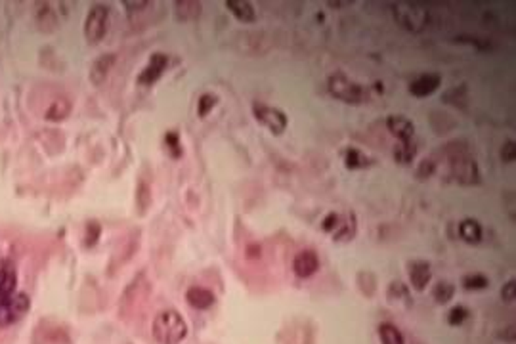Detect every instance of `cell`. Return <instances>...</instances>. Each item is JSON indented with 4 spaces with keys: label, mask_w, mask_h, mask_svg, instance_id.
<instances>
[{
    "label": "cell",
    "mask_w": 516,
    "mask_h": 344,
    "mask_svg": "<svg viewBox=\"0 0 516 344\" xmlns=\"http://www.w3.org/2000/svg\"><path fill=\"white\" fill-rule=\"evenodd\" d=\"M371 165V159L361 153L360 149L350 148L344 151V167L350 168V170H360V168H365Z\"/></svg>",
    "instance_id": "obj_20"
},
{
    "label": "cell",
    "mask_w": 516,
    "mask_h": 344,
    "mask_svg": "<svg viewBox=\"0 0 516 344\" xmlns=\"http://www.w3.org/2000/svg\"><path fill=\"white\" fill-rule=\"evenodd\" d=\"M501 297L503 300H507V302H513L516 298V281L515 279H511L508 283H505V287L501 289Z\"/></svg>",
    "instance_id": "obj_34"
},
{
    "label": "cell",
    "mask_w": 516,
    "mask_h": 344,
    "mask_svg": "<svg viewBox=\"0 0 516 344\" xmlns=\"http://www.w3.org/2000/svg\"><path fill=\"white\" fill-rule=\"evenodd\" d=\"M100 232H102V228H100V224H88L86 226V247H92L98 241V237H100Z\"/></svg>",
    "instance_id": "obj_30"
},
{
    "label": "cell",
    "mask_w": 516,
    "mask_h": 344,
    "mask_svg": "<svg viewBox=\"0 0 516 344\" xmlns=\"http://www.w3.org/2000/svg\"><path fill=\"white\" fill-rule=\"evenodd\" d=\"M459 235L463 241L467 243H478L482 239V226L474 218H467L459 224Z\"/></svg>",
    "instance_id": "obj_19"
},
{
    "label": "cell",
    "mask_w": 516,
    "mask_h": 344,
    "mask_svg": "<svg viewBox=\"0 0 516 344\" xmlns=\"http://www.w3.org/2000/svg\"><path fill=\"white\" fill-rule=\"evenodd\" d=\"M16 283H18V276L12 268V264L8 261L0 262V302L16 293Z\"/></svg>",
    "instance_id": "obj_13"
},
{
    "label": "cell",
    "mask_w": 516,
    "mask_h": 344,
    "mask_svg": "<svg viewBox=\"0 0 516 344\" xmlns=\"http://www.w3.org/2000/svg\"><path fill=\"white\" fill-rule=\"evenodd\" d=\"M31 300L25 293H14L12 297L0 302V327H8L25 316Z\"/></svg>",
    "instance_id": "obj_5"
},
{
    "label": "cell",
    "mask_w": 516,
    "mask_h": 344,
    "mask_svg": "<svg viewBox=\"0 0 516 344\" xmlns=\"http://www.w3.org/2000/svg\"><path fill=\"white\" fill-rule=\"evenodd\" d=\"M253 113H255V119L274 134H281L287 129V115L277 107H272L266 103H255Z\"/></svg>",
    "instance_id": "obj_7"
},
{
    "label": "cell",
    "mask_w": 516,
    "mask_h": 344,
    "mask_svg": "<svg viewBox=\"0 0 516 344\" xmlns=\"http://www.w3.org/2000/svg\"><path fill=\"white\" fill-rule=\"evenodd\" d=\"M166 66H168V56L166 54H153L151 59L148 62V66L142 69V73L138 75V83L144 86L157 83L161 79V75L165 73Z\"/></svg>",
    "instance_id": "obj_8"
},
{
    "label": "cell",
    "mask_w": 516,
    "mask_h": 344,
    "mask_svg": "<svg viewBox=\"0 0 516 344\" xmlns=\"http://www.w3.org/2000/svg\"><path fill=\"white\" fill-rule=\"evenodd\" d=\"M358 283H360V289L363 295H367V297H373V295H375L377 283H375V276H373L371 272H360Z\"/></svg>",
    "instance_id": "obj_26"
},
{
    "label": "cell",
    "mask_w": 516,
    "mask_h": 344,
    "mask_svg": "<svg viewBox=\"0 0 516 344\" xmlns=\"http://www.w3.org/2000/svg\"><path fill=\"white\" fill-rule=\"evenodd\" d=\"M378 339L383 344H406L402 331L392 323H380L378 326Z\"/></svg>",
    "instance_id": "obj_21"
},
{
    "label": "cell",
    "mask_w": 516,
    "mask_h": 344,
    "mask_svg": "<svg viewBox=\"0 0 516 344\" xmlns=\"http://www.w3.org/2000/svg\"><path fill=\"white\" fill-rule=\"evenodd\" d=\"M489 285V279L482 274H470V276H465L463 278V287L469 289V291H480V289H486Z\"/></svg>",
    "instance_id": "obj_25"
},
{
    "label": "cell",
    "mask_w": 516,
    "mask_h": 344,
    "mask_svg": "<svg viewBox=\"0 0 516 344\" xmlns=\"http://www.w3.org/2000/svg\"><path fill=\"white\" fill-rule=\"evenodd\" d=\"M387 129L402 142H409L415 134V124L404 115H390L387 119Z\"/></svg>",
    "instance_id": "obj_12"
},
{
    "label": "cell",
    "mask_w": 516,
    "mask_h": 344,
    "mask_svg": "<svg viewBox=\"0 0 516 344\" xmlns=\"http://www.w3.org/2000/svg\"><path fill=\"white\" fill-rule=\"evenodd\" d=\"M201 2H194V0H180L175 4V16L178 21H194L201 16Z\"/></svg>",
    "instance_id": "obj_16"
},
{
    "label": "cell",
    "mask_w": 516,
    "mask_h": 344,
    "mask_svg": "<svg viewBox=\"0 0 516 344\" xmlns=\"http://www.w3.org/2000/svg\"><path fill=\"white\" fill-rule=\"evenodd\" d=\"M452 159V172L455 180L463 186H474L480 182V170L476 161L467 153V149H461L457 153L450 155Z\"/></svg>",
    "instance_id": "obj_4"
},
{
    "label": "cell",
    "mask_w": 516,
    "mask_h": 344,
    "mask_svg": "<svg viewBox=\"0 0 516 344\" xmlns=\"http://www.w3.org/2000/svg\"><path fill=\"white\" fill-rule=\"evenodd\" d=\"M109 31V10L103 4H94L84 19V37L90 44L102 42Z\"/></svg>",
    "instance_id": "obj_3"
},
{
    "label": "cell",
    "mask_w": 516,
    "mask_h": 344,
    "mask_svg": "<svg viewBox=\"0 0 516 344\" xmlns=\"http://www.w3.org/2000/svg\"><path fill=\"white\" fill-rule=\"evenodd\" d=\"M151 333L159 344H180L188 336V323L180 312L163 310L153 319Z\"/></svg>",
    "instance_id": "obj_1"
},
{
    "label": "cell",
    "mask_w": 516,
    "mask_h": 344,
    "mask_svg": "<svg viewBox=\"0 0 516 344\" xmlns=\"http://www.w3.org/2000/svg\"><path fill=\"white\" fill-rule=\"evenodd\" d=\"M455 295V287L450 281H438L433 289V297L436 298L438 304H448Z\"/></svg>",
    "instance_id": "obj_23"
},
{
    "label": "cell",
    "mask_w": 516,
    "mask_h": 344,
    "mask_svg": "<svg viewBox=\"0 0 516 344\" xmlns=\"http://www.w3.org/2000/svg\"><path fill=\"white\" fill-rule=\"evenodd\" d=\"M394 14H396V21L402 25V27H406L407 31H421L426 25V21H428V14H426V10L421 8V6H417V4H407V2H400L394 6Z\"/></svg>",
    "instance_id": "obj_6"
},
{
    "label": "cell",
    "mask_w": 516,
    "mask_h": 344,
    "mask_svg": "<svg viewBox=\"0 0 516 344\" xmlns=\"http://www.w3.org/2000/svg\"><path fill=\"white\" fill-rule=\"evenodd\" d=\"M501 159L505 161V163H513L516 159V144L515 140H508L503 144V148H501Z\"/></svg>",
    "instance_id": "obj_29"
},
{
    "label": "cell",
    "mask_w": 516,
    "mask_h": 344,
    "mask_svg": "<svg viewBox=\"0 0 516 344\" xmlns=\"http://www.w3.org/2000/svg\"><path fill=\"white\" fill-rule=\"evenodd\" d=\"M115 54H103V56L96 57L94 59L92 67H90V81L96 86H100V84L105 83V79H107V75L115 66Z\"/></svg>",
    "instance_id": "obj_14"
},
{
    "label": "cell",
    "mask_w": 516,
    "mask_h": 344,
    "mask_svg": "<svg viewBox=\"0 0 516 344\" xmlns=\"http://www.w3.org/2000/svg\"><path fill=\"white\" fill-rule=\"evenodd\" d=\"M387 297L390 302H406V306H411L409 291H407V287L402 281H392V283H390Z\"/></svg>",
    "instance_id": "obj_22"
},
{
    "label": "cell",
    "mask_w": 516,
    "mask_h": 344,
    "mask_svg": "<svg viewBox=\"0 0 516 344\" xmlns=\"http://www.w3.org/2000/svg\"><path fill=\"white\" fill-rule=\"evenodd\" d=\"M122 4L127 6V10H129L130 14H132V12H142V10H146L151 6V2H130V0H125Z\"/></svg>",
    "instance_id": "obj_35"
},
{
    "label": "cell",
    "mask_w": 516,
    "mask_h": 344,
    "mask_svg": "<svg viewBox=\"0 0 516 344\" xmlns=\"http://www.w3.org/2000/svg\"><path fill=\"white\" fill-rule=\"evenodd\" d=\"M71 113V102L67 100V98H55L52 105L48 107L47 113H44V117H47L48 121H64L65 117Z\"/></svg>",
    "instance_id": "obj_18"
},
{
    "label": "cell",
    "mask_w": 516,
    "mask_h": 344,
    "mask_svg": "<svg viewBox=\"0 0 516 344\" xmlns=\"http://www.w3.org/2000/svg\"><path fill=\"white\" fill-rule=\"evenodd\" d=\"M166 146L170 148V151H172V155H175V157H180V155H182L180 140H178V134H176V132H168V134H166Z\"/></svg>",
    "instance_id": "obj_32"
},
{
    "label": "cell",
    "mask_w": 516,
    "mask_h": 344,
    "mask_svg": "<svg viewBox=\"0 0 516 344\" xmlns=\"http://www.w3.org/2000/svg\"><path fill=\"white\" fill-rule=\"evenodd\" d=\"M415 155H417V148H415V144H411V140L409 142H402L394 149V159H396L398 163H411Z\"/></svg>",
    "instance_id": "obj_24"
},
{
    "label": "cell",
    "mask_w": 516,
    "mask_h": 344,
    "mask_svg": "<svg viewBox=\"0 0 516 344\" xmlns=\"http://www.w3.org/2000/svg\"><path fill=\"white\" fill-rule=\"evenodd\" d=\"M430 279H433V270H430V264H428V262H409V281H411L415 291H424V289L428 287Z\"/></svg>",
    "instance_id": "obj_11"
},
{
    "label": "cell",
    "mask_w": 516,
    "mask_h": 344,
    "mask_svg": "<svg viewBox=\"0 0 516 344\" xmlns=\"http://www.w3.org/2000/svg\"><path fill=\"white\" fill-rule=\"evenodd\" d=\"M434 170H436V165H434L433 159H423V161H421V165H419V170H417V174H419L421 178L433 176Z\"/></svg>",
    "instance_id": "obj_33"
},
{
    "label": "cell",
    "mask_w": 516,
    "mask_h": 344,
    "mask_svg": "<svg viewBox=\"0 0 516 344\" xmlns=\"http://www.w3.org/2000/svg\"><path fill=\"white\" fill-rule=\"evenodd\" d=\"M185 298L197 310H207L214 304V295L205 287H190L185 293Z\"/></svg>",
    "instance_id": "obj_17"
},
{
    "label": "cell",
    "mask_w": 516,
    "mask_h": 344,
    "mask_svg": "<svg viewBox=\"0 0 516 344\" xmlns=\"http://www.w3.org/2000/svg\"><path fill=\"white\" fill-rule=\"evenodd\" d=\"M226 8L230 10L241 23H253L257 19L255 6L249 0H226Z\"/></svg>",
    "instance_id": "obj_15"
},
{
    "label": "cell",
    "mask_w": 516,
    "mask_h": 344,
    "mask_svg": "<svg viewBox=\"0 0 516 344\" xmlns=\"http://www.w3.org/2000/svg\"><path fill=\"white\" fill-rule=\"evenodd\" d=\"M339 226H341V216H339L337 213L327 214V216H325V220H323V224H322V228L325 230V232H335Z\"/></svg>",
    "instance_id": "obj_31"
},
{
    "label": "cell",
    "mask_w": 516,
    "mask_h": 344,
    "mask_svg": "<svg viewBox=\"0 0 516 344\" xmlns=\"http://www.w3.org/2000/svg\"><path fill=\"white\" fill-rule=\"evenodd\" d=\"M216 103H218V98H216L214 94H203V96L199 98V103H197V113H199V117H207V115L214 109Z\"/></svg>",
    "instance_id": "obj_27"
},
{
    "label": "cell",
    "mask_w": 516,
    "mask_h": 344,
    "mask_svg": "<svg viewBox=\"0 0 516 344\" xmlns=\"http://www.w3.org/2000/svg\"><path fill=\"white\" fill-rule=\"evenodd\" d=\"M469 317V310L465 306H455L452 308V312L448 314V323L453 327H459L465 323V319Z\"/></svg>",
    "instance_id": "obj_28"
},
{
    "label": "cell",
    "mask_w": 516,
    "mask_h": 344,
    "mask_svg": "<svg viewBox=\"0 0 516 344\" xmlns=\"http://www.w3.org/2000/svg\"><path fill=\"white\" fill-rule=\"evenodd\" d=\"M442 84V77L438 73H424L421 77H417L413 83L409 84V92L413 94L415 98H426L438 90V86Z\"/></svg>",
    "instance_id": "obj_10"
},
{
    "label": "cell",
    "mask_w": 516,
    "mask_h": 344,
    "mask_svg": "<svg viewBox=\"0 0 516 344\" xmlns=\"http://www.w3.org/2000/svg\"><path fill=\"white\" fill-rule=\"evenodd\" d=\"M329 94L335 96L337 100L346 103H361L365 102V88L361 84L350 81L346 75L333 73L327 81Z\"/></svg>",
    "instance_id": "obj_2"
},
{
    "label": "cell",
    "mask_w": 516,
    "mask_h": 344,
    "mask_svg": "<svg viewBox=\"0 0 516 344\" xmlns=\"http://www.w3.org/2000/svg\"><path fill=\"white\" fill-rule=\"evenodd\" d=\"M318 270H320V256L312 249L300 251L295 256V261H293V272H295L298 278H312Z\"/></svg>",
    "instance_id": "obj_9"
}]
</instances>
